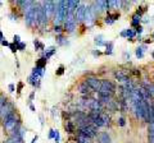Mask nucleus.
<instances>
[{"mask_svg":"<svg viewBox=\"0 0 154 143\" xmlns=\"http://www.w3.org/2000/svg\"><path fill=\"white\" fill-rule=\"evenodd\" d=\"M94 19H95V16L93 14L90 7H86V10H85V20H86L89 25H91V23L94 22Z\"/></svg>","mask_w":154,"mask_h":143,"instance_id":"obj_11","label":"nucleus"},{"mask_svg":"<svg viewBox=\"0 0 154 143\" xmlns=\"http://www.w3.org/2000/svg\"><path fill=\"white\" fill-rule=\"evenodd\" d=\"M102 119H103V121H104V127H107V125L109 124V116L107 114H102Z\"/></svg>","mask_w":154,"mask_h":143,"instance_id":"obj_27","label":"nucleus"},{"mask_svg":"<svg viewBox=\"0 0 154 143\" xmlns=\"http://www.w3.org/2000/svg\"><path fill=\"white\" fill-rule=\"evenodd\" d=\"M44 8H45V12L48 14V18L55 17V13H57V1H44L43 3Z\"/></svg>","mask_w":154,"mask_h":143,"instance_id":"obj_5","label":"nucleus"},{"mask_svg":"<svg viewBox=\"0 0 154 143\" xmlns=\"http://www.w3.org/2000/svg\"><path fill=\"white\" fill-rule=\"evenodd\" d=\"M30 109H31L32 111H35V110H36V109H35V106H34V105H30Z\"/></svg>","mask_w":154,"mask_h":143,"instance_id":"obj_47","label":"nucleus"},{"mask_svg":"<svg viewBox=\"0 0 154 143\" xmlns=\"http://www.w3.org/2000/svg\"><path fill=\"white\" fill-rule=\"evenodd\" d=\"M105 46H107V51H105V54H107V55H111V54L113 52V42L107 44Z\"/></svg>","mask_w":154,"mask_h":143,"instance_id":"obj_23","label":"nucleus"},{"mask_svg":"<svg viewBox=\"0 0 154 143\" xmlns=\"http://www.w3.org/2000/svg\"><path fill=\"white\" fill-rule=\"evenodd\" d=\"M148 143H154V124H149L148 127Z\"/></svg>","mask_w":154,"mask_h":143,"instance_id":"obj_13","label":"nucleus"},{"mask_svg":"<svg viewBox=\"0 0 154 143\" xmlns=\"http://www.w3.org/2000/svg\"><path fill=\"white\" fill-rule=\"evenodd\" d=\"M63 73H64V67H63V65H60V67L58 68V70H57V76H62Z\"/></svg>","mask_w":154,"mask_h":143,"instance_id":"obj_31","label":"nucleus"},{"mask_svg":"<svg viewBox=\"0 0 154 143\" xmlns=\"http://www.w3.org/2000/svg\"><path fill=\"white\" fill-rule=\"evenodd\" d=\"M0 44H1L3 46H9V42H8L7 40H3V41H0Z\"/></svg>","mask_w":154,"mask_h":143,"instance_id":"obj_40","label":"nucleus"},{"mask_svg":"<svg viewBox=\"0 0 154 143\" xmlns=\"http://www.w3.org/2000/svg\"><path fill=\"white\" fill-rule=\"evenodd\" d=\"M34 97H35V93H34V92H32V93L30 95V100H34Z\"/></svg>","mask_w":154,"mask_h":143,"instance_id":"obj_44","label":"nucleus"},{"mask_svg":"<svg viewBox=\"0 0 154 143\" xmlns=\"http://www.w3.org/2000/svg\"><path fill=\"white\" fill-rule=\"evenodd\" d=\"M62 31H63V28H62L59 25H55L54 26V32H55V33H60Z\"/></svg>","mask_w":154,"mask_h":143,"instance_id":"obj_30","label":"nucleus"},{"mask_svg":"<svg viewBox=\"0 0 154 143\" xmlns=\"http://www.w3.org/2000/svg\"><path fill=\"white\" fill-rule=\"evenodd\" d=\"M1 5H3V3H1V1H0V8H1Z\"/></svg>","mask_w":154,"mask_h":143,"instance_id":"obj_50","label":"nucleus"},{"mask_svg":"<svg viewBox=\"0 0 154 143\" xmlns=\"http://www.w3.org/2000/svg\"><path fill=\"white\" fill-rule=\"evenodd\" d=\"M22 87H23V83H22V82H19V83H18V92H21Z\"/></svg>","mask_w":154,"mask_h":143,"instance_id":"obj_42","label":"nucleus"},{"mask_svg":"<svg viewBox=\"0 0 154 143\" xmlns=\"http://www.w3.org/2000/svg\"><path fill=\"white\" fill-rule=\"evenodd\" d=\"M66 130H67L68 133H73V132H75V127H73L72 121H68V123L66 124Z\"/></svg>","mask_w":154,"mask_h":143,"instance_id":"obj_20","label":"nucleus"},{"mask_svg":"<svg viewBox=\"0 0 154 143\" xmlns=\"http://www.w3.org/2000/svg\"><path fill=\"white\" fill-rule=\"evenodd\" d=\"M4 40V36H3V33H1V31H0V41H3Z\"/></svg>","mask_w":154,"mask_h":143,"instance_id":"obj_46","label":"nucleus"},{"mask_svg":"<svg viewBox=\"0 0 154 143\" xmlns=\"http://www.w3.org/2000/svg\"><path fill=\"white\" fill-rule=\"evenodd\" d=\"M95 44L98 45V46H104V45H107V42H104V41H100V40H96Z\"/></svg>","mask_w":154,"mask_h":143,"instance_id":"obj_36","label":"nucleus"},{"mask_svg":"<svg viewBox=\"0 0 154 143\" xmlns=\"http://www.w3.org/2000/svg\"><path fill=\"white\" fill-rule=\"evenodd\" d=\"M77 143H93V142H91V139L87 138V137L78 134V137H77Z\"/></svg>","mask_w":154,"mask_h":143,"instance_id":"obj_17","label":"nucleus"},{"mask_svg":"<svg viewBox=\"0 0 154 143\" xmlns=\"http://www.w3.org/2000/svg\"><path fill=\"white\" fill-rule=\"evenodd\" d=\"M152 38H153V40H154V32H153V35H152Z\"/></svg>","mask_w":154,"mask_h":143,"instance_id":"obj_49","label":"nucleus"},{"mask_svg":"<svg viewBox=\"0 0 154 143\" xmlns=\"http://www.w3.org/2000/svg\"><path fill=\"white\" fill-rule=\"evenodd\" d=\"M78 134H81V136H85V137H87V138L91 139V138H94V137L98 136V128L95 127V125L87 124L86 127L80 128V133Z\"/></svg>","mask_w":154,"mask_h":143,"instance_id":"obj_3","label":"nucleus"},{"mask_svg":"<svg viewBox=\"0 0 154 143\" xmlns=\"http://www.w3.org/2000/svg\"><path fill=\"white\" fill-rule=\"evenodd\" d=\"M98 92H99V97L103 102H109L111 97L113 96L116 92V86L112 80L102 79V86H100V89Z\"/></svg>","mask_w":154,"mask_h":143,"instance_id":"obj_1","label":"nucleus"},{"mask_svg":"<svg viewBox=\"0 0 154 143\" xmlns=\"http://www.w3.org/2000/svg\"><path fill=\"white\" fill-rule=\"evenodd\" d=\"M8 88H9V92H14V84H9Z\"/></svg>","mask_w":154,"mask_h":143,"instance_id":"obj_41","label":"nucleus"},{"mask_svg":"<svg viewBox=\"0 0 154 143\" xmlns=\"http://www.w3.org/2000/svg\"><path fill=\"white\" fill-rule=\"evenodd\" d=\"M78 89H80V92H81V93H90V92H91V88L89 87V84L86 83V80H84V82L80 84Z\"/></svg>","mask_w":154,"mask_h":143,"instance_id":"obj_14","label":"nucleus"},{"mask_svg":"<svg viewBox=\"0 0 154 143\" xmlns=\"http://www.w3.org/2000/svg\"><path fill=\"white\" fill-rule=\"evenodd\" d=\"M13 40H14V44L16 45H18L19 42H21V37L18 35H14V37H13Z\"/></svg>","mask_w":154,"mask_h":143,"instance_id":"obj_32","label":"nucleus"},{"mask_svg":"<svg viewBox=\"0 0 154 143\" xmlns=\"http://www.w3.org/2000/svg\"><path fill=\"white\" fill-rule=\"evenodd\" d=\"M140 22H141V16H139V14H134V17H132V20H131V25L138 27Z\"/></svg>","mask_w":154,"mask_h":143,"instance_id":"obj_18","label":"nucleus"},{"mask_svg":"<svg viewBox=\"0 0 154 143\" xmlns=\"http://www.w3.org/2000/svg\"><path fill=\"white\" fill-rule=\"evenodd\" d=\"M37 138H38V137H37V136H35V137H34V139H32V142H31V143H35V142L37 141Z\"/></svg>","mask_w":154,"mask_h":143,"instance_id":"obj_43","label":"nucleus"},{"mask_svg":"<svg viewBox=\"0 0 154 143\" xmlns=\"http://www.w3.org/2000/svg\"><path fill=\"white\" fill-rule=\"evenodd\" d=\"M85 10H86V5L80 4V7L77 8V10L75 12V18L78 20V22L85 20Z\"/></svg>","mask_w":154,"mask_h":143,"instance_id":"obj_9","label":"nucleus"},{"mask_svg":"<svg viewBox=\"0 0 154 143\" xmlns=\"http://www.w3.org/2000/svg\"><path fill=\"white\" fill-rule=\"evenodd\" d=\"M25 49H26V44L21 41V42H19L18 45H17V50H21V51H23Z\"/></svg>","mask_w":154,"mask_h":143,"instance_id":"obj_29","label":"nucleus"},{"mask_svg":"<svg viewBox=\"0 0 154 143\" xmlns=\"http://www.w3.org/2000/svg\"><path fill=\"white\" fill-rule=\"evenodd\" d=\"M13 112H14V106L12 105L9 101H8V102L1 107V110H0V119H1V120H4L8 115L13 114Z\"/></svg>","mask_w":154,"mask_h":143,"instance_id":"obj_7","label":"nucleus"},{"mask_svg":"<svg viewBox=\"0 0 154 143\" xmlns=\"http://www.w3.org/2000/svg\"><path fill=\"white\" fill-rule=\"evenodd\" d=\"M36 14H37V23H40V25H44V23L48 22V14H46L45 12V8H44L43 3H41L38 7H36Z\"/></svg>","mask_w":154,"mask_h":143,"instance_id":"obj_6","label":"nucleus"},{"mask_svg":"<svg viewBox=\"0 0 154 143\" xmlns=\"http://www.w3.org/2000/svg\"><path fill=\"white\" fill-rule=\"evenodd\" d=\"M55 51H57V49H55L54 46H50L49 49H46V52H45V55H44V58H45V59H49L52 55H54Z\"/></svg>","mask_w":154,"mask_h":143,"instance_id":"obj_16","label":"nucleus"},{"mask_svg":"<svg viewBox=\"0 0 154 143\" xmlns=\"http://www.w3.org/2000/svg\"><path fill=\"white\" fill-rule=\"evenodd\" d=\"M136 56H138L139 59H141L144 56V50H143V47H138L136 49Z\"/></svg>","mask_w":154,"mask_h":143,"instance_id":"obj_25","label":"nucleus"},{"mask_svg":"<svg viewBox=\"0 0 154 143\" xmlns=\"http://www.w3.org/2000/svg\"><path fill=\"white\" fill-rule=\"evenodd\" d=\"M105 23H107V25H113V23H114L113 18H112V16L109 13H108V16H107V18H105Z\"/></svg>","mask_w":154,"mask_h":143,"instance_id":"obj_26","label":"nucleus"},{"mask_svg":"<svg viewBox=\"0 0 154 143\" xmlns=\"http://www.w3.org/2000/svg\"><path fill=\"white\" fill-rule=\"evenodd\" d=\"M54 141H55V143H59V141H60V136H59V132H58V130H57V132H55Z\"/></svg>","mask_w":154,"mask_h":143,"instance_id":"obj_33","label":"nucleus"},{"mask_svg":"<svg viewBox=\"0 0 154 143\" xmlns=\"http://www.w3.org/2000/svg\"><path fill=\"white\" fill-rule=\"evenodd\" d=\"M55 132H57V130H54V129L50 130V133H49V138H54V137H55Z\"/></svg>","mask_w":154,"mask_h":143,"instance_id":"obj_37","label":"nucleus"},{"mask_svg":"<svg viewBox=\"0 0 154 143\" xmlns=\"http://www.w3.org/2000/svg\"><path fill=\"white\" fill-rule=\"evenodd\" d=\"M135 35H136V32L134 31V29H126V37L127 38H134L135 37Z\"/></svg>","mask_w":154,"mask_h":143,"instance_id":"obj_22","label":"nucleus"},{"mask_svg":"<svg viewBox=\"0 0 154 143\" xmlns=\"http://www.w3.org/2000/svg\"><path fill=\"white\" fill-rule=\"evenodd\" d=\"M121 36H122V37H126V31H122V32H121Z\"/></svg>","mask_w":154,"mask_h":143,"instance_id":"obj_45","label":"nucleus"},{"mask_svg":"<svg viewBox=\"0 0 154 143\" xmlns=\"http://www.w3.org/2000/svg\"><path fill=\"white\" fill-rule=\"evenodd\" d=\"M34 45H35V47H36L37 51H40V50H44V45L41 44L38 40H35V41H34Z\"/></svg>","mask_w":154,"mask_h":143,"instance_id":"obj_24","label":"nucleus"},{"mask_svg":"<svg viewBox=\"0 0 154 143\" xmlns=\"http://www.w3.org/2000/svg\"><path fill=\"white\" fill-rule=\"evenodd\" d=\"M98 143H112V139L108 133H100L98 136Z\"/></svg>","mask_w":154,"mask_h":143,"instance_id":"obj_12","label":"nucleus"},{"mask_svg":"<svg viewBox=\"0 0 154 143\" xmlns=\"http://www.w3.org/2000/svg\"><path fill=\"white\" fill-rule=\"evenodd\" d=\"M46 61H48V59H45V58L43 56V58L38 59V60L36 61V67H37V68H41V69H44V67L46 65Z\"/></svg>","mask_w":154,"mask_h":143,"instance_id":"obj_19","label":"nucleus"},{"mask_svg":"<svg viewBox=\"0 0 154 143\" xmlns=\"http://www.w3.org/2000/svg\"><path fill=\"white\" fill-rule=\"evenodd\" d=\"M152 56H153V59H154V50H153V51H152Z\"/></svg>","mask_w":154,"mask_h":143,"instance_id":"obj_48","label":"nucleus"},{"mask_svg":"<svg viewBox=\"0 0 154 143\" xmlns=\"http://www.w3.org/2000/svg\"><path fill=\"white\" fill-rule=\"evenodd\" d=\"M125 119H123V118H120V119H118V125H120V127H125Z\"/></svg>","mask_w":154,"mask_h":143,"instance_id":"obj_35","label":"nucleus"},{"mask_svg":"<svg viewBox=\"0 0 154 143\" xmlns=\"http://www.w3.org/2000/svg\"><path fill=\"white\" fill-rule=\"evenodd\" d=\"M135 32H136V33H141V32H143V27L138 26V27H136V29H135Z\"/></svg>","mask_w":154,"mask_h":143,"instance_id":"obj_38","label":"nucleus"},{"mask_svg":"<svg viewBox=\"0 0 154 143\" xmlns=\"http://www.w3.org/2000/svg\"><path fill=\"white\" fill-rule=\"evenodd\" d=\"M18 124V121H17V116L16 114H10V115H8L7 118L3 120V125H4V129L5 130H12L13 132V129L16 128V125Z\"/></svg>","mask_w":154,"mask_h":143,"instance_id":"obj_4","label":"nucleus"},{"mask_svg":"<svg viewBox=\"0 0 154 143\" xmlns=\"http://www.w3.org/2000/svg\"><path fill=\"white\" fill-rule=\"evenodd\" d=\"M86 83L89 84V87H90L91 89H94V91H96V92L99 91L100 86H102V80L95 78V77H87Z\"/></svg>","mask_w":154,"mask_h":143,"instance_id":"obj_8","label":"nucleus"},{"mask_svg":"<svg viewBox=\"0 0 154 143\" xmlns=\"http://www.w3.org/2000/svg\"><path fill=\"white\" fill-rule=\"evenodd\" d=\"M7 102H8V100H7V98H5L4 96H0V110H1V107L4 106Z\"/></svg>","mask_w":154,"mask_h":143,"instance_id":"obj_28","label":"nucleus"},{"mask_svg":"<svg viewBox=\"0 0 154 143\" xmlns=\"http://www.w3.org/2000/svg\"><path fill=\"white\" fill-rule=\"evenodd\" d=\"M26 25L28 27L34 26L35 23H37V14H36V5H32V7H30L27 9V12H26Z\"/></svg>","mask_w":154,"mask_h":143,"instance_id":"obj_2","label":"nucleus"},{"mask_svg":"<svg viewBox=\"0 0 154 143\" xmlns=\"http://www.w3.org/2000/svg\"><path fill=\"white\" fill-rule=\"evenodd\" d=\"M120 106H121V111H122V112H126L127 109H129V107H127V104H126V100H121L120 101Z\"/></svg>","mask_w":154,"mask_h":143,"instance_id":"obj_21","label":"nucleus"},{"mask_svg":"<svg viewBox=\"0 0 154 143\" xmlns=\"http://www.w3.org/2000/svg\"><path fill=\"white\" fill-rule=\"evenodd\" d=\"M114 78L117 80H120V82H127L129 79V73H126L125 70H116L114 72Z\"/></svg>","mask_w":154,"mask_h":143,"instance_id":"obj_10","label":"nucleus"},{"mask_svg":"<svg viewBox=\"0 0 154 143\" xmlns=\"http://www.w3.org/2000/svg\"><path fill=\"white\" fill-rule=\"evenodd\" d=\"M9 49L12 50V52H16V51H17V45H14V44H9Z\"/></svg>","mask_w":154,"mask_h":143,"instance_id":"obj_34","label":"nucleus"},{"mask_svg":"<svg viewBox=\"0 0 154 143\" xmlns=\"http://www.w3.org/2000/svg\"><path fill=\"white\" fill-rule=\"evenodd\" d=\"M4 143H23V142L18 136H10L7 141H4Z\"/></svg>","mask_w":154,"mask_h":143,"instance_id":"obj_15","label":"nucleus"},{"mask_svg":"<svg viewBox=\"0 0 154 143\" xmlns=\"http://www.w3.org/2000/svg\"><path fill=\"white\" fill-rule=\"evenodd\" d=\"M63 40H64L63 36L59 35V36H58V41H59V44H60V45H63V44H64V41H63Z\"/></svg>","mask_w":154,"mask_h":143,"instance_id":"obj_39","label":"nucleus"}]
</instances>
